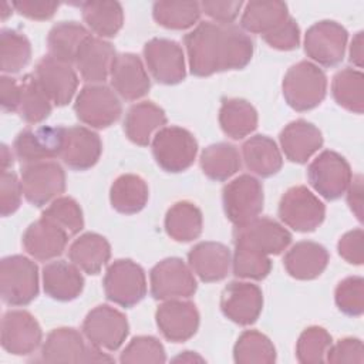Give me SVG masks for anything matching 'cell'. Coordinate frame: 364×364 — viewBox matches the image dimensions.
<instances>
[{
    "mask_svg": "<svg viewBox=\"0 0 364 364\" xmlns=\"http://www.w3.org/2000/svg\"><path fill=\"white\" fill-rule=\"evenodd\" d=\"M34 77L50 101L58 107L67 105L78 85V78L71 64L58 61L51 55L43 57L34 70Z\"/></svg>",
    "mask_w": 364,
    "mask_h": 364,
    "instance_id": "19",
    "label": "cell"
},
{
    "mask_svg": "<svg viewBox=\"0 0 364 364\" xmlns=\"http://www.w3.org/2000/svg\"><path fill=\"white\" fill-rule=\"evenodd\" d=\"M166 124V115L161 107L151 101L134 104L124 119V131L129 141L145 146L149 144L152 134Z\"/></svg>",
    "mask_w": 364,
    "mask_h": 364,
    "instance_id": "30",
    "label": "cell"
},
{
    "mask_svg": "<svg viewBox=\"0 0 364 364\" xmlns=\"http://www.w3.org/2000/svg\"><path fill=\"white\" fill-rule=\"evenodd\" d=\"M68 257L84 273L97 274L109 260L111 246L104 236L88 232L71 243Z\"/></svg>",
    "mask_w": 364,
    "mask_h": 364,
    "instance_id": "31",
    "label": "cell"
},
{
    "mask_svg": "<svg viewBox=\"0 0 364 364\" xmlns=\"http://www.w3.org/2000/svg\"><path fill=\"white\" fill-rule=\"evenodd\" d=\"M68 237L61 228L41 216L26 229L23 246L34 259L51 260L64 252Z\"/></svg>",
    "mask_w": 364,
    "mask_h": 364,
    "instance_id": "24",
    "label": "cell"
},
{
    "mask_svg": "<svg viewBox=\"0 0 364 364\" xmlns=\"http://www.w3.org/2000/svg\"><path fill=\"white\" fill-rule=\"evenodd\" d=\"M198 142L195 136L181 127H162L152 139V154L156 164L166 172L188 169L196 156Z\"/></svg>",
    "mask_w": 364,
    "mask_h": 364,
    "instance_id": "4",
    "label": "cell"
},
{
    "mask_svg": "<svg viewBox=\"0 0 364 364\" xmlns=\"http://www.w3.org/2000/svg\"><path fill=\"white\" fill-rule=\"evenodd\" d=\"M156 326L162 336L173 343L189 340L199 327V313L192 301L171 299L162 303L156 313Z\"/></svg>",
    "mask_w": 364,
    "mask_h": 364,
    "instance_id": "20",
    "label": "cell"
},
{
    "mask_svg": "<svg viewBox=\"0 0 364 364\" xmlns=\"http://www.w3.org/2000/svg\"><path fill=\"white\" fill-rule=\"evenodd\" d=\"M21 188L30 203L43 206L64 192L65 173L54 161L27 164L21 169Z\"/></svg>",
    "mask_w": 364,
    "mask_h": 364,
    "instance_id": "10",
    "label": "cell"
},
{
    "mask_svg": "<svg viewBox=\"0 0 364 364\" xmlns=\"http://www.w3.org/2000/svg\"><path fill=\"white\" fill-rule=\"evenodd\" d=\"M333 344L328 331L318 326L307 327L296 344L297 360L303 364H318L326 361L327 351Z\"/></svg>",
    "mask_w": 364,
    "mask_h": 364,
    "instance_id": "45",
    "label": "cell"
},
{
    "mask_svg": "<svg viewBox=\"0 0 364 364\" xmlns=\"http://www.w3.org/2000/svg\"><path fill=\"white\" fill-rule=\"evenodd\" d=\"M21 181L11 171H1L0 176V212L1 216H9L14 213L21 200Z\"/></svg>",
    "mask_w": 364,
    "mask_h": 364,
    "instance_id": "50",
    "label": "cell"
},
{
    "mask_svg": "<svg viewBox=\"0 0 364 364\" xmlns=\"http://www.w3.org/2000/svg\"><path fill=\"white\" fill-rule=\"evenodd\" d=\"M41 327L26 310L7 311L1 318V346L14 355L31 354L41 343Z\"/></svg>",
    "mask_w": 364,
    "mask_h": 364,
    "instance_id": "18",
    "label": "cell"
},
{
    "mask_svg": "<svg viewBox=\"0 0 364 364\" xmlns=\"http://www.w3.org/2000/svg\"><path fill=\"white\" fill-rule=\"evenodd\" d=\"M1 7H3V10H6L7 3H3V4H1ZM9 14H10V11H3V13H1V18H3V20H6V17H7Z\"/></svg>",
    "mask_w": 364,
    "mask_h": 364,
    "instance_id": "61",
    "label": "cell"
},
{
    "mask_svg": "<svg viewBox=\"0 0 364 364\" xmlns=\"http://www.w3.org/2000/svg\"><path fill=\"white\" fill-rule=\"evenodd\" d=\"M90 31L80 23L61 21L48 33L47 46L53 58L71 64L75 61L81 44L90 37Z\"/></svg>",
    "mask_w": 364,
    "mask_h": 364,
    "instance_id": "33",
    "label": "cell"
},
{
    "mask_svg": "<svg viewBox=\"0 0 364 364\" xmlns=\"http://www.w3.org/2000/svg\"><path fill=\"white\" fill-rule=\"evenodd\" d=\"M21 95L18 112L28 124H38L44 121L51 112V101L40 87L34 74H27L21 81Z\"/></svg>",
    "mask_w": 364,
    "mask_h": 364,
    "instance_id": "43",
    "label": "cell"
},
{
    "mask_svg": "<svg viewBox=\"0 0 364 364\" xmlns=\"http://www.w3.org/2000/svg\"><path fill=\"white\" fill-rule=\"evenodd\" d=\"M151 293L156 300L185 299L196 291L192 269L179 257H168L155 264L149 274Z\"/></svg>",
    "mask_w": 364,
    "mask_h": 364,
    "instance_id": "14",
    "label": "cell"
},
{
    "mask_svg": "<svg viewBox=\"0 0 364 364\" xmlns=\"http://www.w3.org/2000/svg\"><path fill=\"white\" fill-rule=\"evenodd\" d=\"M331 92L338 105L343 108L363 114L364 109V75L360 70L343 68L331 82Z\"/></svg>",
    "mask_w": 364,
    "mask_h": 364,
    "instance_id": "40",
    "label": "cell"
},
{
    "mask_svg": "<svg viewBox=\"0 0 364 364\" xmlns=\"http://www.w3.org/2000/svg\"><path fill=\"white\" fill-rule=\"evenodd\" d=\"M219 124L228 136L242 139L256 129L257 112L246 100L228 98L220 105Z\"/></svg>",
    "mask_w": 364,
    "mask_h": 364,
    "instance_id": "34",
    "label": "cell"
},
{
    "mask_svg": "<svg viewBox=\"0 0 364 364\" xmlns=\"http://www.w3.org/2000/svg\"><path fill=\"white\" fill-rule=\"evenodd\" d=\"M102 152L100 136L81 125L65 128L60 158L74 171H85L94 166Z\"/></svg>",
    "mask_w": 364,
    "mask_h": 364,
    "instance_id": "23",
    "label": "cell"
},
{
    "mask_svg": "<svg viewBox=\"0 0 364 364\" xmlns=\"http://www.w3.org/2000/svg\"><path fill=\"white\" fill-rule=\"evenodd\" d=\"M289 17L283 1H249L240 18L242 27L249 33L267 34Z\"/></svg>",
    "mask_w": 364,
    "mask_h": 364,
    "instance_id": "37",
    "label": "cell"
},
{
    "mask_svg": "<svg viewBox=\"0 0 364 364\" xmlns=\"http://www.w3.org/2000/svg\"><path fill=\"white\" fill-rule=\"evenodd\" d=\"M222 200L228 219L236 226L245 225L256 219L263 209L262 183L252 175H240L225 185Z\"/></svg>",
    "mask_w": 364,
    "mask_h": 364,
    "instance_id": "7",
    "label": "cell"
},
{
    "mask_svg": "<svg viewBox=\"0 0 364 364\" xmlns=\"http://www.w3.org/2000/svg\"><path fill=\"white\" fill-rule=\"evenodd\" d=\"M1 171H9V166L13 165V155L7 145H1V156H0Z\"/></svg>",
    "mask_w": 364,
    "mask_h": 364,
    "instance_id": "59",
    "label": "cell"
},
{
    "mask_svg": "<svg viewBox=\"0 0 364 364\" xmlns=\"http://www.w3.org/2000/svg\"><path fill=\"white\" fill-rule=\"evenodd\" d=\"M109 78L114 90L128 101L144 97L151 88V80L141 58L132 53L115 55L111 64Z\"/></svg>",
    "mask_w": 364,
    "mask_h": 364,
    "instance_id": "22",
    "label": "cell"
},
{
    "mask_svg": "<svg viewBox=\"0 0 364 364\" xmlns=\"http://www.w3.org/2000/svg\"><path fill=\"white\" fill-rule=\"evenodd\" d=\"M82 18L100 37H114L122 27L124 11L118 1L81 3Z\"/></svg>",
    "mask_w": 364,
    "mask_h": 364,
    "instance_id": "39",
    "label": "cell"
},
{
    "mask_svg": "<svg viewBox=\"0 0 364 364\" xmlns=\"http://www.w3.org/2000/svg\"><path fill=\"white\" fill-rule=\"evenodd\" d=\"M173 361H175V363H195V361L202 363V361H203V358H202L200 355H198L196 353H192V351H183L182 354L176 355V357L173 358Z\"/></svg>",
    "mask_w": 364,
    "mask_h": 364,
    "instance_id": "60",
    "label": "cell"
},
{
    "mask_svg": "<svg viewBox=\"0 0 364 364\" xmlns=\"http://www.w3.org/2000/svg\"><path fill=\"white\" fill-rule=\"evenodd\" d=\"M74 111L77 118L91 128L112 125L122 112L117 94L104 84L85 85L77 95Z\"/></svg>",
    "mask_w": 364,
    "mask_h": 364,
    "instance_id": "9",
    "label": "cell"
},
{
    "mask_svg": "<svg viewBox=\"0 0 364 364\" xmlns=\"http://www.w3.org/2000/svg\"><path fill=\"white\" fill-rule=\"evenodd\" d=\"M310 185L323 198L334 200L348 188L353 173L348 162L334 151H323L307 168Z\"/></svg>",
    "mask_w": 364,
    "mask_h": 364,
    "instance_id": "11",
    "label": "cell"
},
{
    "mask_svg": "<svg viewBox=\"0 0 364 364\" xmlns=\"http://www.w3.org/2000/svg\"><path fill=\"white\" fill-rule=\"evenodd\" d=\"M31 57L28 38L11 28L1 30L0 34V67L3 73L16 74L24 68Z\"/></svg>",
    "mask_w": 364,
    "mask_h": 364,
    "instance_id": "44",
    "label": "cell"
},
{
    "mask_svg": "<svg viewBox=\"0 0 364 364\" xmlns=\"http://www.w3.org/2000/svg\"><path fill=\"white\" fill-rule=\"evenodd\" d=\"M183 44L191 73L198 77L240 70L253 55V41L233 24L202 21L183 37Z\"/></svg>",
    "mask_w": 364,
    "mask_h": 364,
    "instance_id": "1",
    "label": "cell"
},
{
    "mask_svg": "<svg viewBox=\"0 0 364 364\" xmlns=\"http://www.w3.org/2000/svg\"><path fill=\"white\" fill-rule=\"evenodd\" d=\"M364 360V348L363 343L358 338L346 337L343 340H338L336 344H331L326 361L328 363H363Z\"/></svg>",
    "mask_w": 364,
    "mask_h": 364,
    "instance_id": "52",
    "label": "cell"
},
{
    "mask_svg": "<svg viewBox=\"0 0 364 364\" xmlns=\"http://www.w3.org/2000/svg\"><path fill=\"white\" fill-rule=\"evenodd\" d=\"M115 58V50L104 38L90 36L80 47L74 64L82 80L91 84H100L109 75L111 64Z\"/></svg>",
    "mask_w": 364,
    "mask_h": 364,
    "instance_id": "26",
    "label": "cell"
},
{
    "mask_svg": "<svg viewBox=\"0 0 364 364\" xmlns=\"http://www.w3.org/2000/svg\"><path fill=\"white\" fill-rule=\"evenodd\" d=\"M328 263V252L316 242L303 240L287 250L283 259L286 272L299 280L318 277Z\"/></svg>",
    "mask_w": 364,
    "mask_h": 364,
    "instance_id": "28",
    "label": "cell"
},
{
    "mask_svg": "<svg viewBox=\"0 0 364 364\" xmlns=\"http://www.w3.org/2000/svg\"><path fill=\"white\" fill-rule=\"evenodd\" d=\"M232 266L235 276L253 280L264 279L272 270V262L267 255L245 246H235Z\"/></svg>",
    "mask_w": 364,
    "mask_h": 364,
    "instance_id": "47",
    "label": "cell"
},
{
    "mask_svg": "<svg viewBox=\"0 0 364 364\" xmlns=\"http://www.w3.org/2000/svg\"><path fill=\"white\" fill-rule=\"evenodd\" d=\"M21 87L16 78L3 75L0 78V104L4 111L14 112L18 111Z\"/></svg>",
    "mask_w": 364,
    "mask_h": 364,
    "instance_id": "56",
    "label": "cell"
},
{
    "mask_svg": "<svg viewBox=\"0 0 364 364\" xmlns=\"http://www.w3.org/2000/svg\"><path fill=\"white\" fill-rule=\"evenodd\" d=\"M146 182L134 173H124L118 176L111 185L109 200L115 210L132 215L144 209L148 202Z\"/></svg>",
    "mask_w": 364,
    "mask_h": 364,
    "instance_id": "35",
    "label": "cell"
},
{
    "mask_svg": "<svg viewBox=\"0 0 364 364\" xmlns=\"http://www.w3.org/2000/svg\"><path fill=\"white\" fill-rule=\"evenodd\" d=\"M347 203L350 209L357 216L358 220H363V176H353L347 188Z\"/></svg>",
    "mask_w": 364,
    "mask_h": 364,
    "instance_id": "57",
    "label": "cell"
},
{
    "mask_svg": "<svg viewBox=\"0 0 364 364\" xmlns=\"http://www.w3.org/2000/svg\"><path fill=\"white\" fill-rule=\"evenodd\" d=\"M21 16H26L33 20H48L54 16L58 9V3L55 1H14L11 4Z\"/></svg>",
    "mask_w": 364,
    "mask_h": 364,
    "instance_id": "55",
    "label": "cell"
},
{
    "mask_svg": "<svg viewBox=\"0 0 364 364\" xmlns=\"http://www.w3.org/2000/svg\"><path fill=\"white\" fill-rule=\"evenodd\" d=\"M41 216L61 228L68 236L77 235L84 228L82 210L70 196H60L54 199Z\"/></svg>",
    "mask_w": 364,
    "mask_h": 364,
    "instance_id": "46",
    "label": "cell"
},
{
    "mask_svg": "<svg viewBox=\"0 0 364 364\" xmlns=\"http://www.w3.org/2000/svg\"><path fill=\"white\" fill-rule=\"evenodd\" d=\"M198 1H156L152 7L154 20L166 28L185 30L192 27L200 17Z\"/></svg>",
    "mask_w": 364,
    "mask_h": 364,
    "instance_id": "42",
    "label": "cell"
},
{
    "mask_svg": "<svg viewBox=\"0 0 364 364\" xmlns=\"http://www.w3.org/2000/svg\"><path fill=\"white\" fill-rule=\"evenodd\" d=\"M43 287L51 299L70 301L81 294L84 277L74 263L53 260L43 267Z\"/></svg>",
    "mask_w": 364,
    "mask_h": 364,
    "instance_id": "29",
    "label": "cell"
},
{
    "mask_svg": "<svg viewBox=\"0 0 364 364\" xmlns=\"http://www.w3.org/2000/svg\"><path fill=\"white\" fill-rule=\"evenodd\" d=\"M326 216L323 202L306 186L287 189L279 203L280 220L296 232H313Z\"/></svg>",
    "mask_w": 364,
    "mask_h": 364,
    "instance_id": "8",
    "label": "cell"
},
{
    "mask_svg": "<svg viewBox=\"0 0 364 364\" xmlns=\"http://www.w3.org/2000/svg\"><path fill=\"white\" fill-rule=\"evenodd\" d=\"M166 355L161 341L152 336H138L134 337L129 344L121 353V363H145V364H159L165 363Z\"/></svg>",
    "mask_w": 364,
    "mask_h": 364,
    "instance_id": "48",
    "label": "cell"
},
{
    "mask_svg": "<svg viewBox=\"0 0 364 364\" xmlns=\"http://www.w3.org/2000/svg\"><path fill=\"white\" fill-rule=\"evenodd\" d=\"M336 304L347 316H361L364 311V280L351 276L341 280L334 293Z\"/></svg>",
    "mask_w": 364,
    "mask_h": 364,
    "instance_id": "49",
    "label": "cell"
},
{
    "mask_svg": "<svg viewBox=\"0 0 364 364\" xmlns=\"http://www.w3.org/2000/svg\"><path fill=\"white\" fill-rule=\"evenodd\" d=\"M129 326L127 317L107 304L92 309L82 321V333L88 341L101 350H118L128 337Z\"/></svg>",
    "mask_w": 364,
    "mask_h": 364,
    "instance_id": "13",
    "label": "cell"
},
{
    "mask_svg": "<svg viewBox=\"0 0 364 364\" xmlns=\"http://www.w3.org/2000/svg\"><path fill=\"white\" fill-rule=\"evenodd\" d=\"M0 293L10 306H26L38 294L37 264L26 256L13 255L0 262Z\"/></svg>",
    "mask_w": 364,
    "mask_h": 364,
    "instance_id": "3",
    "label": "cell"
},
{
    "mask_svg": "<svg viewBox=\"0 0 364 364\" xmlns=\"http://www.w3.org/2000/svg\"><path fill=\"white\" fill-rule=\"evenodd\" d=\"M104 291L108 300L122 307H132L146 294L144 269L129 259L111 263L104 276Z\"/></svg>",
    "mask_w": 364,
    "mask_h": 364,
    "instance_id": "5",
    "label": "cell"
},
{
    "mask_svg": "<svg viewBox=\"0 0 364 364\" xmlns=\"http://www.w3.org/2000/svg\"><path fill=\"white\" fill-rule=\"evenodd\" d=\"M263 40L276 50H294L300 43V30L297 23L291 17H287L282 24H279L270 33L264 34Z\"/></svg>",
    "mask_w": 364,
    "mask_h": 364,
    "instance_id": "51",
    "label": "cell"
},
{
    "mask_svg": "<svg viewBox=\"0 0 364 364\" xmlns=\"http://www.w3.org/2000/svg\"><path fill=\"white\" fill-rule=\"evenodd\" d=\"M338 255L351 264H363L364 262V235L363 229H353L341 236L337 245Z\"/></svg>",
    "mask_w": 364,
    "mask_h": 364,
    "instance_id": "53",
    "label": "cell"
},
{
    "mask_svg": "<svg viewBox=\"0 0 364 364\" xmlns=\"http://www.w3.org/2000/svg\"><path fill=\"white\" fill-rule=\"evenodd\" d=\"M220 309L233 323L249 326L255 323L262 313V290L249 282H232L223 289Z\"/></svg>",
    "mask_w": 364,
    "mask_h": 364,
    "instance_id": "21",
    "label": "cell"
},
{
    "mask_svg": "<svg viewBox=\"0 0 364 364\" xmlns=\"http://www.w3.org/2000/svg\"><path fill=\"white\" fill-rule=\"evenodd\" d=\"M350 61L357 67H363V31H358L350 44Z\"/></svg>",
    "mask_w": 364,
    "mask_h": 364,
    "instance_id": "58",
    "label": "cell"
},
{
    "mask_svg": "<svg viewBox=\"0 0 364 364\" xmlns=\"http://www.w3.org/2000/svg\"><path fill=\"white\" fill-rule=\"evenodd\" d=\"M235 246H245L264 255H279L291 242L290 232L270 218H256L236 226L233 232Z\"/></svg>",
    "mask_w": 364,
    "mask_h": 364,
    "instance_id": "15",
    "label": "cell"
},
{
    "mask_svg": "<svg viewBox=\"0 0 364 364\" xmlns=\"http://www.w3.org/2000/svg\"><path fill=\"white\" fill-rule=\"evenodd\" d=\"M144 58L152 77L165 85L185 78V55L182 47L169 38H152L144 46Z\"/></svg>",
    "mask_w": 364,
    "mask_h": 364,
    "instance_id": "16",
    "label": "cell"
},
{
    "mask_svg": "<svg viewBox=\"0 0 364 364\" xmlns=\"http://www.w3.org/2000/svg\"><path fill=\"white\" fill-rule=\"evenodd\" d=\"M41 360L47 363H95L112 361L100 347L85 346L80 331L71 327L53 330L41 348Z\"/></svg>",
    "mask_w": 364,
    "mask_h": 364,
    "instance_id": "6",
    "label": "cell"
},
{
    "mask_svg": "<svg viewBox=\"0 0 364 364\" xmlns=\"http://www.w3.org/2000/svg\"><path fill=\"white\" fill-rule=\"evenodd\" d=\"M64 127H38L21 131L13 144L21 164H34L60 156L64 142Z\"/></svg>",
    "mask_w": 364,
    "mask_h": 364,
    "instance_id": "17",
    "label": "cell"
},
{
    "mask_svg": "<svg viewBox=\"0 0 364 364\" xmlns=\"http://www.w3.org/2000/svg\"><path fill=\"white\" fill-rule=\"evenodd\" d=\"M242 1L230 0H205L200 3V10L208 14L215 23L232 24V21L239 16L242 9Z\"/></svg>",
    "mask_w": 364,
    "mask_h": 364,
    "instance_id": "54",
    "label": "cell"
},
{
    "mask_svg": "<svg viewBox=\"0 0 364 364\" xmlns=\"http://www.w3.org/2000/svg\"><path fill=\"white\" fill-rule=\"evenodd\" d=\"M323 145L320 129L306 119L287 124L280 132V146L284 156L296 164H304Z\"/></svg>",
    "mask_w": 364,
    "mask_h": 364,
    "instance_id": "27",
    "label": "cell"
},
{
    "mask_svg": "<svg viewBox=\"0 0 364 364\" xmlns=\"http://www.w3.org/2000/svg\"><path fill=\"white\" fill-rule=\"evenodd\" d=\"M348 33L333 20L314 23L304 36V51L307 57L324 67H333L341 63Z\"/></svg>",
    "mask_w": 364,
    "mask_h": 364,
    "instance_id": "12",
    "label": "cell"
},
{
    "mask_svg": "<svg viewBox=\"0 0 364 364\" xmlns=\"http://www.w3.org/2000/svg\"><path fill=\"white\" fill-rule=\"evenodd\" d=\"M327 77L318 65L300 61L291 65L283 78V95L296 111L316 108L326 97Z\"/></svg>",
    "mask_w": 364,
    "mask_h": 364,
    "instance_id": "2",
    "label": "cell"
},
{
    "mask_svg": "<svg viewBox=\"0 0 364 364\" xmlns=\"http://www.w3.org/2000/svg\"><path fill=\"white\" fill-rule=\"evenodd\" d=\"M242 156L249 171L267 178L277 173L283 158L276 142L266 135H253L242 145Z\"/></svg>",
    "mask_w": 364,
    "mask_h": 364,
    "instance_id": "32",
    "label": "cell"
},
{
    "mask_svg": "<svg viewBox=\"0 0 364 364\" xmlns=\"http://www.w3.org/2000/svg\"><path fill=\"white\" fill-rule=\"evenodd\" d=\"M192 272L203 282H219L229 273L232 264L230 250L219 242H200L188 253Z\"/></svg>",
    "mask_w": 364,
    "mask_h": 364,
    "instance_id": "25",
    "label": "cell"
},
{
    "mask_svg": "<svg viewBox=\"0 0 364 364\" xmlns=\"http://www.w3.org/2000/svg\"><path fill=\"white\" fill-rule=\"evenodd\" d=\"M200 168L212 181H226L240 169V155L228 142L212 144L200 155Z\"/></svg>",
    "mask_w": 364,
    "mask_h": 364,
    "instance_id": "38",
    "label": "cell"
},
{
    "mask_svg": "<svg viewBox=\"0 0 364 364\" xmlns=\"http://www.w3.org/2000/svg\"><path fill=\"white\" fill-rule=\"evenodd\" d=\"M233 358L237 364H272L276 361V348L260 331L246 330L235 344Z\"/></svg>",
    "mask_w": 364,
    "mask_h": 364,
    "instance_id": "41",
    "label": "cell"
},
{
    "mask_svg": "<svg viewBox=\"0 0 364 364\" xmlns=\"http://www.w3.org/2000/svg\"><path fill=\"white\" fill-rule=\"evenodd\" d=\"M202 212L189 202L181 200L173 203L165 216V230L176 242H191L202 232Z\"/></svg>",
    "mask_w": 364,
    "mask_h": 364,
    "instance_id": "36",
    "label": "cell"
}]
</instances>
